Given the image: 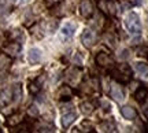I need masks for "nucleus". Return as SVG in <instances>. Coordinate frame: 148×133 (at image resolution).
Instances as JSON below:
<instances>
[{
	"label": "nucleus",
	"mask_w": 148,
	"mask_h": 133,
	"mask_svg": "<svg viewBox=\"0 0 148 133\" xmlns=\"http://www.w3.org/2000/svg\"><path fill=\"white\" fill-rule=\"evenodd\" d=\"M95 40H96L95 33L92 32L90 29H84V32L81 34V41H82V44H84L85 47L90 48L95 44Z\"/></svg>",
	"instance_id": "obj_3"
},
{
	"label": "nucleus",
	"mask_w": 148,
	"mask_h": 133,
	"mask_svg": "<svg viewBox=\"0 0 148 133\" xmlns=\"http://www.w3.org/2000/svg\"><path fill=\"white\" fill-rule=\"evenodd\" d=\"M111 97L116 101H122L125 99V93H123V89L119 84H112L111 85Z\"/></svg>",
	"instance_id": "obj_6"
},
{
	"label": "nucleus",
	"mask_w": 148,
	"mask_h": 133,
	"mask_svg": "<svg viewBox=\"0 0 148 133\" xmlns=\"http://www.w3.org/2000/svg\"><path fill=\"white\" fill-rule=\"evenodd\" d=\"M93 4L90 3L89 0H82L81 4H79V12L84 18H89V16L93 15Z\"/></svg>",
	"instance_id": "obj_4"
},
{
	"label": "nucleus",
	"mask_w": 148,
	"mask_h": 133,
	"mask_svg": "<svg viewBox=\"0 0 148 133\" xmlns=\"http://www.w3.org/2000/svg\"><path fill=\"white\" fill-rule=\"evenodd\" d=\"M101 128L106 129V132L111 133L112 130H115V125H114V122H103L101 123Z\"/></svg>",
	"instance_id": "obj_16"
},
{
	"label": "nucleus",
	"mask_w": 148,
	"mask_h": 133,
	"mask_svg": "<svg viewBox=\"0 0 148 133\" xmlns=\"http://www.w3.org/2000/svg\"><path fill=\"white\" fill-rule=\"evenodd\" d=\"M27 60L32 64H36L41 60V51L38 48H32L29 53H27Z\"/></svg>",
	"instance_id": "obj_10"
},
{
	"label": "nucleus",
	"mask_w": 148,
	"mask_h": 133,
	"mask_svg": "<svg viewBox=\"0 0 148 133\" xmlns=\"http://www.w3.org/2000/svg\"><path fill=\"white\" fill-rule=\"evenodd\" d=\"M136 70H137V73L143 78H148V66L143 62H137L136 63Z\"/></svg>",
	"instance_id": "obj_12"
},
{
	"label": "nucleus",
	"mask_w": 148,
	"mask_h": 133,
	"mask_svg": "<svg viewBox=\"0 0 148 133\" xmlns=\"http://www.w3.org/2000/svg\"><path fill=\"white\" fill-rule=\"evenodd\" d=\"M125 26L130 34H140L141 32V22L136 12H129L125 18Z\"/></svg>",
	"instance_id": "obj_1"
},
{
	"label": "nucleus",
	"mask_w": 148,
	"mask_h": 133,
	"mask_svg": "<svg viewBox=\"0 0 148 133\" xmlns=\"http://www.w3.org/2000/svg\"><path fill=\"white\" fill-rule=\"evenodd\" d=\"M29 112H30L32 115H37V114H38V110H37L36 107L33 106V107H30V110H29Z\"/></svg>",
	"instance_id": "obj_18"
},
{
	"label": "nucleus",
	"mask_w": 148,
	"mask_h": 133,
	"mask_svg": "<svg viewBox=\"0 0 148 133\" xmlns=\"http://www.w3.org/2000/svg\"><path fill=\"white\" fill-rule=\"evenodd\" d=\"M19 49H21V45H19V44H16V43H14V44H10V45H7V47H5V52L11 53V55H15V53L19 52Z\"/></svg>",
	"instance_id": "obj_14"
},
{
	"label": "nucleus",
	"mask_w": 148,
	"mask_h": 133,
	"mask_svg": "<svg viewBox=\"0 0 148 133\" xmlns=\"http://www.w3.org/2000/svg\"><path fill=\"white\" fill-rule=\"evenodd\" d=\"M74 32H75V26H74L73 23H70V22H66L63 26H62V29H60V34H62L63 38H66V40H69V38L73 37Z\"/></svg>",
	"instance_id": "obj_8"
},
{
	"label": "nucleus",
	"mask_w": 148,
	"mask_h": 133,
	"mask_svg": "<svg viewBox=\"0 0 148 133\" xmlns=\"http://www.w3.org/2000/svg\"><path fill=\"white\" fill-rule=\"evenodd\" d=\"M96 63L99 64V66H101V67H111L112 64H114V60L107 55V53L104 52H99L97 55H96Z\"/></svg>",
	"instance_id": "obj_5"
},
{
	"label": "nucleus",
	"mask_w": 148,
	"mask_h": 133,
	"mask_svg": "<svg viewBox=\"0 0 148 133\" xmlns=\"http://www.w3.org/2000/svg\"><path fill=\"white\" fill-rule=\"evenodd\" d=\"M114 133H116V132H114Z\"/></svg>",
	"instance_id": "obj_24"
},
{
	"label": "nucleus",
	"mask_w": 148,
	"mask_h": 133,
	"mask_svg": "<svg viewBox=\"0 0 148 133\" xmlns=\"http://www.w3.org/2000/svg\"><path fill=\"white\" fill-rule=\"evenodd\" d=\"M134 97H136V100H137L138 103H144L148 97V89L145 88V86H140V88L136 90Z\"/></svg>",
	"instance_id": "obj_11"
},
{
	"label": "nucleus",
	"mask_w": 148,
	"mask_h": 133,
	"mask_svg": "<svg viewBox=\"0 0 148 133\" xmlns=\"http://www.w3.org/2000/svg\"><path fill=\"white\" fill-rule=\"evenodd\" d=\"M111 74L116 80V82H127L130 78V69L126 66L123 69H114L111 71Z\"/></svg>",
	"instance_id": "obj_2"
},
{
	"label": "nucleus",
	"mask_w": 148,
	"mask_h": 133,
	"mask_svg": "<svg viewBox=\"0 0 148 133\" xmlns=\"http://www.w3.org/2000/svg\"><path fill=\"white\" fill-rule=\"evenodd\" d=\"M121 114L122 117L125 118V119H129V121H133V119H136L137 118V111L130 106H123L121 108Z\"/></svg>",
	"instance_id": "obj_9"
},
{
	"label": "nucleus",
	"mask_w": 148,
	"mask_h": 133,
	"mask_svg": "<svg viewBox=\"0 0 148 133\" xmlns=\"http://www.w3.org/2000/svg\"><path fill=\"white\" fill-rule=\"evenodd\" d=\"M21 96H22L21 86L15 85V86H14V89H12V99H14L15 101H19V100H21Z\"/></svg>",
	"instance_id": "obj_15"
},
{
	"label": "nucleus",
	"mask_w": 148,
	"mask_h": 133,
	"mask_svg": "<svg viewBox=\"0 0 148 133\" xmlns=\"http://www.w3.org/2000/svg\"><path fill=\"white\" fill-rule=\"evenodd\" d=\"M45 133H55V132H52V130H47Z\"/></svg>",
	"instance_id": "obj_21"
},
{
	"label": "nucleus",
	"mask_w": 148,
	"mask_h": 133,
	"mask_svg": "<svg viewBox=\"0 0 148 133\" xmlns=\"http://www.w3.org/2000/svg\"><path fill=\"white\" fill-rule=\"evenodd\" d=\"M0 133H3V132H1V130H0Z\"/></svg>",
	"instance_id": "obj_23"
},
{
	"label": "nucleus",
	"mask_w": 148,
	"mask_h": 133,
	"mask_svg": "<svg viewBox=\"0 0 148 133\" xmlns=\"http://www.w3.org/2000/svg\"><path fill=\"white\" fill-rule=\"evenodd\" d=\"M11 1H14V3H16V4H21V3H25V1H27V0H11Z\"/></svg>",
	"instance_id": "obj_20"
},
{
	"label": "nucleus",
	"mask_w": 148,
	"mask_h": 133,
	"mask_svg": "<svg viewBox=\"0 0 148 133\" xmlns=\"http://www.w3.org/2000/svg\"><path fill=\"white\" fill-rule=\"evenodd\" d=\"M75 119H77V112H74V111L64 112L63 115H62V118H60V123H62V126L66 129V128H69Z\"/></svg>",
	"instance_id": "obj_7"
},
{
	"label": "nucleus",
	"mask_w": 148,
	"mask_h": 133,
	"mask_svg": "<svg viewBox=\"0 0 148 133\" xmlns=\"http://www.w3.org/2000/svg\"><path fill=\"white\" fill-rule=\"evenodd\" d=\"M143 112H144V115L147 117V119H148V103L144 106V108H143Z\"/></svg>",
	"instance_id": "obj_19"
},
{
	"label": "nucleus",
	"mask_w": 148,
	"mask_h": 133,
	"mask_svg": "<svg viewBox=\"0 0 148 133\" xmlns=\"http://www.w3.org/2000/svg\"><path fill=\"white\" fill-rule=\"evenodd\" d=\"M93 108H95V106H93L90 101H84V103H81V111L84 112L85 115H89L90 112L93 111Z\"/></svg>",
	"instance_id": "obj_13"
},
{
	"label": "nucleus",
	"mask_w": 148,
	"mask_h": 133,
	"mask_svg": "<svg viewBox=\"0 0 148 133\" xmlns=\"http://www.w3.org/2000/svg\"><path fill=\"white\" fill-rule=\"evenodd\" d=\"M89 133H97V132H89Z\"/></svg>",
	"instance_id": "obj_22"
},
{
	"label": "nucleus",
	"mask_w": 148,
	"mask_h": 133,
	"mask_svg": "<svg viewBox=\"0 0 148 133\" xmlns=\"http://www.w3.org/2000/svg\"><path fill=\"white\" fill-rule=\"evenodd\" d=\"M101 106L104 107V111H106V112H110V108H111L110 103H107V101H103V103H101Z\"/></svg>",
	"instance_id": "obj_17"
}]
</instances>
